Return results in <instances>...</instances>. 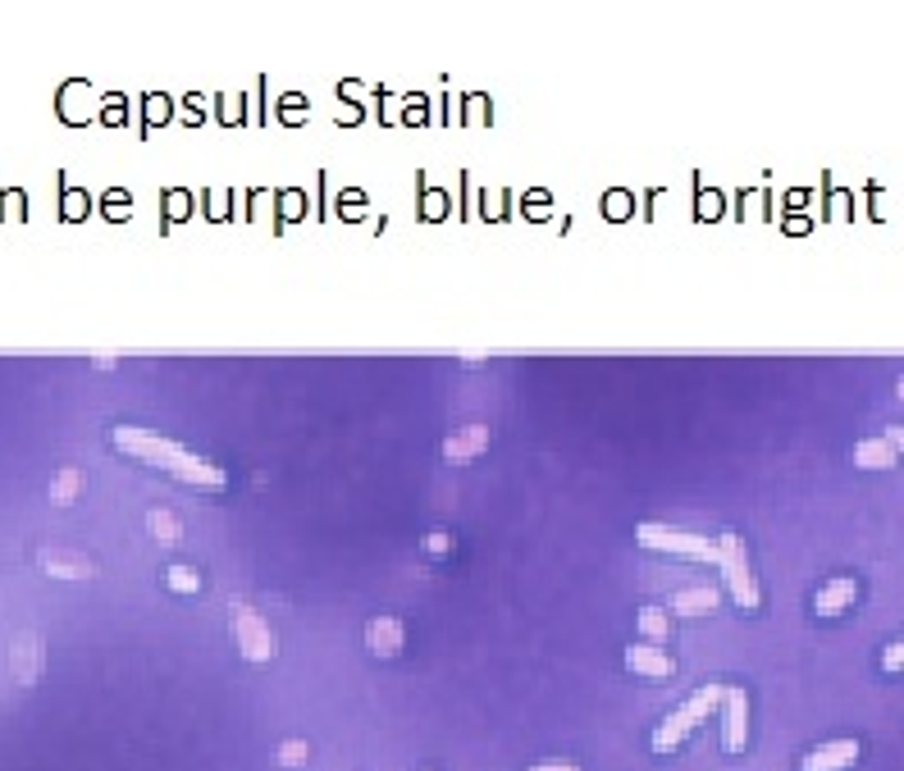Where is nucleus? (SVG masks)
<instances>
[{
  "instance_id": "nucleus-1",
  "label": "nucleus",
  "mask_w": 904,
  "mask_h": 771,
  "mask_svg": "<svg viewBox=\"0 0 904 771\" xmlns=\"http://www.w3.org/2000/svg\"><path fill=\"white\" fill-rule=\"evenodd\" d=\"M110 444H115L124 457L142 461V466H156L169 479L188 484V489H211V493L229 489L225 466H215V461H206L202 452L183 448L179 438H165V434L142 429V425H115V429H110Z\"/></svg>"
},
{
  "instance_id": "nucleus-2",
  "label": "nucleus",
  "mask_w": 904,
  "mask_h": 771,
  "mask_svg": "<svg viewBox=\"0 0 904 771\" xmlns=\"http://www.w3.org/2000/svg\"><path fill=\"white\" fill-rule=\"evenodd\" d=\"M722 694H726V685L709 680V685H699L686 703H680V708H672L663 721L653 725V735H649V748H653V754H663V758L680 754V748H686V740L722 708Z\"/></svg>"
},
{
  "instance_id": "nucleus-3",
  "label": "nucleus",
  "mask_w": 904,
  "mask_h": 771,
  "mask_svg": "<svg viewBox=\"0 0 904 771\" xmlns=\"http://www.w3.org/2000/svg\"><path fill=\"white\" fill-rule=\"evenodd\" d=\"M635 543L649 553H667V557H686V562H722V535H695V530H676V525H658V521H639L635 525Z\"/></svg>"
},
{
  "instance_id": "nucleus-4",
  "label": "nucleus",
  "mask_w": 904,
  "mask_h": 771,
  "mask_svg": "<svg viewBox=\"0 0 904 771\" xmlns=\"http://www.w3.org/2000/svg\"><path fill=\"white\" fill-rule=\"evenodd\" d=\"M717 570H722V584L736 599L740 612H759L763 607V589L754 580V570H749V548H744V539L736 530H722V562H717Z\"/></svg>"
},
{
  "instance_id": "nucleus-5",
  "label": "nucleus",
  "mask_w": 904,
  "mask_h": 771,
  "mask_svg": "<svg viewBox=\"0 0 904 771\" xmlns=\"http://www.w3.org/2000/svg\"><path fill=\"white\" fill-rule=\"evenodd\" d=\"M233 644L242 653V663H252V667L275 663V653H279V639H275L270 621L242 599L233 603Z\"/></svg>"
},
{
  "instance_id": "nucleus-6",
  "label": "nucleus",
  "mask_w": 904,
  "mask_h": 771,
  "mask_svg": "<svg viewBox=\"0 0 904 771\" xmlns=\"http://www.w3.org/2000/svg\"><path fill=\"white\" fill-rule=\"evenodd\" d=\"M858 593H864V584H858V576H831L818 584V593H813V616L818 621H841V616L858 603Z\"/></svg>"
},
{
  "instance_id": "nucleus-7",
  "label": "nucleus",
  "mask_w": 904,
  "mask_h": 771,
  "mask_svg": "<svg viewBox=\"0 0 904 771\" xmlns=\"http://www.w3.org/2000/svg\"><path fill=\"white\" fill-rule=\"evenodd\" d=\"M622 663L635 680H649V685H663V680L676 676V657L663 644H626Z\"/></svg>"
},
{
  "instance_id": "nucleus-8",
  "label": "nucleus",
  "mask_w": 904,
  "mask_h": 771,
  "mask_svg": "<svg viewBox=\"0 0 904 771\" xmlns=\"http://www.w3.org/2000/svg\"><path fill=\"white\" fill-rule=\"evenodd\" d=\"M749 744V694L740 685H726L722 694V748L726 754H744Z\"/></svg>"
},
{
  "instance_id": "nucleus-9",
  "label": "nucleus",
  "mask_w": 904,
  "mask_h": 771,
  "mask_svg": "<svg viewBox=\"0 0 904 771\" xmlns=\"http://www.w3.org/2000/svg\"><path fill=\"white\" fill-rule=\"evenodd\" d=\"M858 758H864L858 740H823L800 758V771H850L858 767Z\"/></svg>"
},
{
  "instance_id": "nucleus-10",
  "label": "nucleus",
  "mask_w": 904,
  "mask_h": 771,
  "mask_svg": "<svg viewBox=\"0 0 904 771\" xmlns=\"http://www.w3.org/2000/svg\"><path fill=\"white\" fill-rule=\"evenodd\" d=\"M37 566L47 570L51 580H92L97 576V566H92V557H82V553H74V548H37Z\"/></svg>"
},
{
  "instance_id": "nucleus-11",
  "label": "nucleus",
  "mask_w": 904,
  "mask_h": 771,
  "mask_svg": "<svg viewBox=\"0 0 904 771\" xmlns=\"http://www.w3.org/2000/svg\"><path fill=\"white\" fill-rule=\"evenodd\" d=\"M489 438H494L489 425H461V429H453L444 438V461H448V466H471V461L489 448Z\"/></svg>"
},
{
  "instance_id": "nucleus-12",
  "label": "nucleus",
  "mask_w": 904,
  "mask_h": 771,
  "mask_svg": "<svg viewBox=\"0 0 904 771\" xmlns=\"http://www.w3.org/2000/svg\"><path fill=\"white\" fill-rule=\"evenodd\" d=\"M403 644H407V626L398 621V616H370L366 621V648L374 653V657H398L403 653Z\"/></svg>"
},
{
  "instance_id": "nucleus-13",
  "label": "nucleus",
  "mask_w": 904,
  "mask_h": 771,
  "mask_svg": "<svg viewBox=\"0 0 904 771\" xmlns=\"http://www.w3.org/2000/svg\"><path fill=\"white\" fill-rule=\"evenodd\" d=\"M41 657H47V648H41V639L33 630H24L10 644V667H14V680L18 685H37L41 680Z\"/></svg>"
},
{
  "instance_id": "nucleus-14",
  "label": "nucleus",
  "mask_w": 904,
  "mask_h": 771,
  "mask_svg": "<svg viewBox=\"0 0 904 771\" xmlns=\"http://www.w3.org/2000/svg\"><path fill=\"white\" fill-rule=\"evenodd\" d=\"M717 603H722V589H713V584H690V589H676L672 593L667 612L672 616H709V612H717Z\"/></svg>"
},
{
  "instance_id": "nucleus-15",
  "label": "nucleus",
  "mask_w": 904,
  "mask_h": 771,
  "mask_svg": "<svg viewBox=\"0 0 904 771\" xmlns=\"http://www.w3.org/2000/svg\"><path fill=\"white\" fill-rule=\"evenodd\" d=\"M850 457H854L858 471H891L895 461H900V452L887 444V434H881V438H858Z\"/></svg>"
},
{
  "instance_id": "nucleus-16",
  "label": "nucleus",
  "mask_w": 904,
  "mask_h": 771,
  "mask_svg": "<svg viewBox=\"0 0 904 771\" xmlns=\"http://www.w3.org/2000/svg\"><path fill=\"white\" fill-rule=\"evenodd\" d=\"M635 626H639V634H645V644H663V639L672 634V612L667 607H639Z\"/></svg>"
},
{
  "instance_id": "nucleus-17",
  "label": "nucleus",
  "mask_w": 904,
  "mask_h": 771,
  "mask_svg": "<svg viewBox=\"0 0 904 771\" xmlns=\"http://www.w3.org/2000/svg\"><path fill=\"white\" fill-rule=\"evenodd\" d=\"M147 530L156 535V543H165V548H174L183 539V525H179V516L169 512V506H151L147 512Z\"/></svg>"
},
{
  "instance_id": "nucleus-18",
  "label": "nucleus",
  "mask_w": 904,
  "mask_h": 771,
  "mask_svg": "<svg viewBox=\"0 0 904 771\" xmlns=\"http://www.w3.org/2000/svg\"><path fill=\"white\" fill-rule=\"evenodd\" d=\"M78 489H82V471L78 466H60L55 479H51V502L55 506H74L78 502Z\"/></svg>"
},
{
  "instance_id": "nucleus-19",
  "label": "nucleus",
  "mask_w": 904,
  "mask_h": 771,
  "mask_svg": "<svg viewBox=\"0 0 904 771\" xmlns=\"http://www.w3.org/2000/svg\"><path fill=\"white\" fill-rule=\"evenodd\" d=\"M165 584H169V593H202V570L196 566H169L165 570Z\"/></svg>"
},
{
  "instance_id": "nucleus-20",
  "label": "nucleus",
  "mask_w": 904,
  "mask_h": 771,
  "mask_svg": "<svg viewBox=\"0 0 904 771\" xmlns=\"http://www.w3.org/2000/svg\"><path fill=\"white\" fill-rule=\"evenodd\" d=\"M311 762V744L306 740H283L279 744V767H306Z\"/></svg>"
},
{
  "instance_id": "nucleus-21",
  "label": "nucleus",
  "mask_w": 904,
  "mask_h": 771,
  "mask_svg": "<svg viewBox=\"0 0 904 771\" xmlns=\"http://www.w3.org/2000/svg\"><path fill=\"white\" fill-rule=\"evenodd\" d=\"M877 663H881V671H887V676H900L904 671V639H891V644L881 648Z\"/></svg>"
},
{
  "instance_id": "nucleus-22",
  "label": "nucleus",
  "mask_w": 904,
  "mask_h": 771,
  "mask_svg": "<svg viewBox=\"0 0 904 771\" xmlns=\"http://www.w3.org/2000/svg\"><path fill=\"white\" fill-rule=\"evenodd\" d=\"M425 553H430V557H448V553H453V535H448V530H430V535H425Z\"/></svg>"
},
{
  "instance_id": "nucleus-23",
  "label": "nucleus",
  "mask_w": 904,
  "mask_h": 771,
  "mask_svg": "<svg viewBox=\"0 0 904 771\" xmlns=\"http://www.w3.org/2000/svg\"><path fill=\"white\" fill-rule=\"evenodd\" d=\"M531 771H581L576 762H562V758H553V762H535Z\"/></svg>"
},
{
  "instance_id": "nucleus-24",
  "label": "nucleus",
  "mask_w": 904,
  "mask_h": 771,
  "mask_svg": "<svg viewBox=\"0 0 904 771\" xmlns=\"http://www.w3.org/2000/svg\"><path fill=\"white\" fill-rule=\"evenodd\" d=\"M887 444H891L895 452H904V425H891V429H887Z\"/></svg>"
},
{
  "instance_id": "nucleus-25",
  "label": "nucleus",
  "mask_w": 904,
  "mask_h": 771,
  "mask_svg": "<svg viewBox=\"0 0 904 771\" xmlns=\"http://www.w3.org/2000/svg\"><path fill=\"white\" fill-rule=\"evenodd\" d=\"M115 365H119L115 357H92V370H115Z\"/></svg>"
},
{
  "instance_id": "nucleus-26",
  "label": "nucleus",
  "mask_w": 904,
  "mask_h": 771,
  "mask_svg": "<svg viewBox=\"0 0 904 771\" xmlns=\"http://www.w3.org/2000/svg\"><path fill=\"white\" fill-rule=\"evenodd\" d=\"M895 402H904V374H900V380H895Z\"/></svg>"
}]
</instances>
